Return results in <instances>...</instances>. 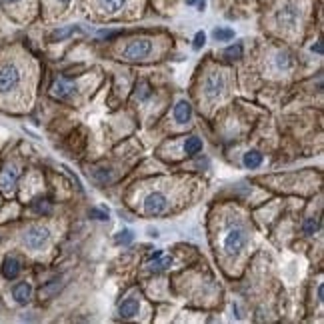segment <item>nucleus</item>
Returning a JSON list of instances; mask_svg holds the SVG:
<instances>
[{
    "instance_id": "nucleus-31",
    "label": "nucleus",
    "mask_w": 324,
    "mask_h": 324,
    "mask_svg": "<svg viewBox=\"0 0 324 324\" xmlns=\"http://www.w3.org/2000/svg\"><path fill=\"white\" fill-rule=\"evenodd\" d=\"M148 232H150V236H154V238H156V236H158V230H152V228H150V230H148Z\"/></svg>"
},
{
    "instance_id": "nucleus-15",
    "label": "nucleus",
    "mask_w": 324,
    "mask_h": 324,
    "mask_svg": "<svg viewBox=\"0 0 324 324\" xmlns=\"http://www.w3.org/2000/svg\"><path fill=\"white\" fill-rule=\"evenodd\" d=\"M202 150V140L198 138V136H190V138H186V142H184V152L188 154V156H195Z\"/></svg>"
},
{
    "instance_id": "nucleus-24",
    "label": "nucleus",
    "mask_w": 324,
    "mask_h": 324,
    "mask_svg": "<svg viewBox=\"0 0 324 324\" xmlns=\"http://www.w3.org/2000/svg\"><path fill=\"white\" fill-rule=\"evenodd\" d=\"M80 28L78 26H68V28H62V30H56V33L52 34V40H62L66 36H70V34L78 33Z\"/></svg>"
},
{
    "instance_id": "nucleus-21",
    "label": "nucleus",
    "mask_w": 324,
    "mask_h": 324,
    "mask_svg": "<svg viewBox=\"0 0 324 324\" xmlns=\"http://www.w3.org/2000/svg\"><path fill=\"white\" fill-rule=\"evenodd\" d=\"M116 244H122V246H126V244H130L132 240H134V234H132V230H122V232H118L116 234Z\"/></svg>"
},
{
    "instance_id": "nucleus-33",
    "label": "nucleus",
    "mask_w": 324,
    "mask_h": 324,
    "mask_svg": "<svg viewBox=\"0 0 324 324\" xmlns=\"http://www.w3.org/2000/svg\"><path fill=\"white\" fill-rule=\"evenodd\" d=\"M6 4H14V2H18V0H4Z\"/></svg>"
},
{
    "instance_id": "nucleus-19",
    "label": "nucleus",
    "mask_w": 324,
    "mask_h": 324,
    "mask_svg": "<svg viewBox=\"0 0 324 324\" xmlns=\"http://www.w3.org/2000/svg\"><path fill=\"white\" fill-rule=\"evenodd\" d=\"M214 38L218 42H226V40H232L234 38V30L232 28H214Z\"/></svg>"
},
{
    "instance_id": "nucleus-30",
    "label": "nucleus",
    "mask_w": 324,
    "mask_h": 324,
    "mask_svg": "<svg viewBox=\"0 0 324 324\" xmlns=\"http://www.w3.org/2000/svg\"><path fill=\"white\" fill-rule=\"evenodd\" d=\"M322 298H324V286L320 284V286H318V300H322Z\"/></svg>"
},
{
    "instance_id": "nucleus-23",
    "label": "nucleus",
    "mask_w": 324,
    "mask_h": 324,
    "mask_svg": "<svg viewBox=\"0 0 324 324\" xmlns=\"http://www.w3.org/2000/svg\"><path fill=\"white\" fill-rule=\"evenodd\" d=\"M276 66H278V68H282V70H288V68L292 66L290 56H288L286 52H278V54H276Z\"/></svg>"
},
{
    "instance_id": "nucleus-26",
    "label": "nucleus",
    "mask_w": 324,
    "mask_h": 324,
    "mask_svg": "<svg viewBox=\"0 0 324 324\" xmlns=\"http://www.w3.org/2000/svg\"><path fill=\"white\" fill-rule=\"evenodd\" d=\"M204 44H206V34H204V33H196L195 44H192V46H195L196 50H200V48H202Z\"/></svg>"
},
{
    "instance_id": "nucleus-14",
    "label": "nucleus",
    "mask_w": 324,
    "mask_h": 324,
    "mask_svg": "<svg viewBox=\"0 0 324 324\" xmlns=\"http://www.w3.org/2000/svg\"><path fill=\"white\" fill-rule=\"evenodd\" d=\"M124 4L126 0H98V6L102 12H118Z\"/></svg>"
},
{
    "instance_id": "nucleus-16",
    "label": "nucleus",
    "mask_w": 324,
    "mask_h": 324,
    "mask_svg": "<svg viewBox=\"0 0 324 324\" xmlns=\"http://www.w3.org/2000/svg\"><path fill=\"white\" fill-rule=\"evenodd\" d=\"M242 162H244L246 168H258L260 164H262V154H260L258 150H248V152L244 154Z\"/></svg>"
},
{
    "instance_id": "nucleus-18",
    "label": "nucleus",
    "mask_w": 324,
    "mask_h": 324,
    "mask_svg": "<svg viewBox=\"0 0 324 324\" xmlns=\"http://www.w3.org/2000/svg\"><path fill=\"white\" fill-rule=\"evenodd\" d=\"M302 230H304V234H308V236L316 234V232L320 230V218H318V216H310V218H306Z\"/></svg>"
},
{
    "instance_id": "nucleus-29",
    "label": "nucleus",
    "mask_w": 324,
    "mask_h": 324,
    "mask_svg": "<svg viewBox=\"0 0 324 324\" xmlns=\"http://www.w3.org/2000/svg\"><path fill=\"white\" fill-rule=\"evenodd\" d=\"M196 4H198V10H204V8H206V0H198Z\"/></svg>"
},
{
    "instance_id": "nucleus-10",
    "label": "nucleus",
    "mask_w": 324,
    "mask_h": 324,
    "mask_svg": "<svg viewBox=\"0 0 324 324\" xmlns=\"http://www.w3.org/2000/svg\"><path fill=\"white\" fill-rule=\"evenodd\" d=\"M18 274H20V262H18V258L6 256L4 262H2V276L6 280H14Z\"/></svg>"
},
{
    "instance_id": "nucleus-7",
    "label": "nucleus",
    "mask_w": 324,
    "mask_h": 324,
    "mask_svg": "<svg viewBox=\"0 0 324 324\" xmlns=\"http://www.w3.org/2000/svg\"><path fill=\"white\" fill-rule=\"evenodd\" d=\"M224 88H226V80H224V76L220 72H212V74H208L204 78V94H206V98H210V100L218 98L224 92Z\"/></svg>"
},
{
    "instance_id": "nucleus-27",
    "label": "nucleus",
    "mask_w": 324,
    "mask_h": 324,
    "mask_svg": "<svg viewBox=\"0 0 324 324\" xmlns=\"http://www.w3.org/2000/svg\"><path fill=\"white\" fill-rule=\"evenodd\" d=\"M136 88H140V92H136V94H138V98H140V100H144V98H146V96H148V94H150V86H148L146 82H140V84H138Z\"/></svg>"
},
{
    "instance_id": "nucleus-8",
    "label": "nucleus",
    "mask_w": 324,
    "mask_h": 324,
    "mask_svg": "<svg viewBox=\"0 0 324 324\" xmlns=\"http://www.w3.org/2000/svg\"><path fill=\"white\" fill-rule=\"evenodd\" d=\"M18 174H20L18 166H14V164H8V166H4V170L0 172V188H2L4 192H10V190L16 186Z\"/></svg>"
},
{
    "instance_id": "nucleus-13",
    "label": "nucleus",
    "mask_w": 324,
    "mask_h": 324,
    "mask_svg": "<svg viewBox=\"0 0 324 324\" xmlns=\"http://www.w3.org/2000/svg\"><path fill=\"white\" fill-rule=\"evenodd\" d=\"M72 92H74V86H70V84L64 82V80H58V82L52 84V96L60 98V100L68 98Z\"/></svg>"
},
{
    "instance_id": "nucleus-4",
    "label": "nucleus",
    "mask_w": 324,
    "mask_h": 324,
    "mask_svg": "<svg viewBox=\"0 0 324 324\" xmlns=\"http://www.w3.org/2000/svg\"><path fill=\"white\" fill-rule=\"evenodd\" d=\"M152 40L148 38H136L126 44V48L122 50V58L124 60H146L152 54Z\"/></svg>"
},
{
    "instance_id": "nucleus-22",
    "label": "nucleus",
    "mask_w": 324,
    "mask_h": 324,
    "mask_svg": "<svg viewBox=\"0 0 324 324\" xmlns=\"http://www.w3.org/2000/svg\"><path fill=\"white\" fill-rule=\"evenodd\" d=\"M224 56H226V58H230V60H236V58H240V56H242V44L228 46L226 50H224Z\"/></svg>"
},
{
    "instance_id": "nucleus-25",
    "label": "nucleus",
    "mask_w": 324,
    "mask_h": 324,
    "mask_svg": "<svg viewBox=\"0 0 324 324\" xmlns=\"http://www.w3.org/2000/svg\"><path fill=\"white\" fill-rule=\"evenodd\" d=\"M88 216L94 218V220H106V218H108V212L98 210V208H90V210H88Z\"/></svg>"
},
{
    "instance_id": "nucleus-9",
    "label": "nucleus",
    "mask_w": 324,
    "mask_h": 324,
    "mask_svg": "<svg viewBox=\"0 0 324 324\" xmlns=\"http://www.w3.org/2000/svg\"><path fill=\"white\" fill-rule=\"evenodd\" d=\"M30 296H33V286L28 282H18L12 286V298L18 302V304H28L30 302Z\"/></svg>"
},
{
    "instance_id": "nucleus-6",
    "label": "nucleus",
    "mask_w": 324,
    "mask_h": 324,
    "mask_svg": "<svg viewBox=\"0 0 324 324\" xmlns=\"http://www.w3.org/2000/svg\"><path fill=\"white\" fill-rule=\"evenodd\" d=\"M168 210V198L162 192H150L144 198V212L148 216H160Z\"/></svg>"
},
{
    "instance_id": "nucleus-11",
    "label": "nucleus",
    "mask_w": 324,
    "mask_h": 324,
    "mask_svg": "<svg viewBox=\"0 0 324 324\" xmlns=\"http://www.w3.org/2000/svg\"><path fill=\"white\" fill-rule=\"evenodd\" d=\"M174 118H176L178 124L190 122V118H192V106H190L186 100H180V102L174 106Z\"/></svg>"
},
{
    "instance_id": "nucleus-34",
    "label": "nucleus",
    "mask_w": 324,
    "mask_h": 324,
    "mask_svg": "<svg viewBox=\"0 0 324 324\" xmlns=\"http://www.w3.org/2000/svg\"><path fill=\"white\" fill-rule=\"evenodd\" d=\"M56 2H60V4H68L70 0H56Z\"/></svg>"
},
{
    "instance_id": "nucleus-12",
    "label": "nucleus",
    "mask_w": 324,
    "mask_h": 324,
    "mask_svg": "<svg viewBox=\"0 0 324 324\" xmlns=\"http://www.w3.org/2000/svg\"><path fill=\"white\" fill-rule=\"evenodd\" d=\"M138 308H140L138 300H136V298H128V300H124V302L120 304L118 312H120V316H122V318H132V316H136V314H138Z\"/></svg>"
},
{
    "instance_id": "nucleus-2",
    "label": "nucleus",
    "mask_w": 324,
    "mask_h": 324,
    "mask_svg": "<svg viewBox=\"0 0 324 324\" xmlns=\"http://www.w3.org/2000/svg\"><path fill=\"white\" fill-rule=\"evenodd\" d=\"M274 20H276V24H278L280 28L292 30V28H296L298 22H300V8H298L294 2L286 0V2H282V4L278 6V10H276V14H274Z\"/></svg>"
},
{
    "instance_id": "nucleus-20",
    "label": "nucleus",
    "mask_w": 324,
    "mask_h": 324,
    "mask_svg": "<svg viewBox=\"0 0 324 324\" xmlns=\"http://www.w3.org/2000/svg\"><path fill=\"white\" fill-rule=\"evenodd\" d=\"M33 208L38 214H50V212H52V204H50L48 200H36L33 204Z\"/></svg>"
},
{
    "instance_id": "nucleus-5",
    "label": "nucleus",
    "mask_w": 324,
    "mask_h": 324,
    "mask_svg": "<svg viewBox=\"0 0 324 324\" xmlns=\"http://www.w3.org/2000/svg\"><path fill=\"white\" fill-rule=\"evenodd\" d=\"M20 78H22V72H20V68L16 64L8 62V64L0 66V92L8 94L14 88H18Z\"/></svg>"
},
{
    "instance_id": "nucleus-3",
    "label": "nucleus",
    "mask_w": 324,
    "mask_h": 324,
    "mask_svg": "<svg viewBox=\"0 0 324 324\" xmlns=\"http://www.w3.org/2000/svg\"><path fill=\"white\" fill-rule=\"evenodd\" d=\"M50 240V230L40 224H33L24 230L22 234V242L28 250H42Z\"/></svg>"
},
{
    "instance_id": "nucleus-28",
    "label": "nucleus",
    "mask_w": 324,
    "mask_h": 324,
    "mask_svg": "<svg viewBox=\"0 0 324 324\" xmlns=\"http://www.w3.org/2000/svg\"><path fill=\"white\" fill-rule=\"evenodd\" d=\"M322 42H316L314 46H312V52H316V54H322Z\"/></svg>"
},
{
    "instance_id": "nucleus-32",
    "label": "nucleus",
    "mask_w": 324,
    "mask_h": 324,
    "mask_svg": "<svg viewBox=\"0 0 324 324\" xmlns=\"http://www.w3.org/2000/svg\"><path fill=\"white\" fill-rule=\"evenodd\" d=\"M196 2H198V0H186V4H188V6H192V4H196Z\"/></svg>"
},
{
    "instance_id": "nucleus-17",
    "label": "nucleus",
    "mask_w": 324,
    "mask_h": 324,
    "mask_svg": "<svg viewBox=\"0 0 324 324\" xmlns=\"http://www.w3.org/2000/svg\"><path fill=\"white\" fill-rule=\"evenodd\" d=\"M170 264H172V258H162V256H158V258H152L150 260V264H148V270L150 272H162V270H166V268H170Z\"/></svg>"
},
{
    "instance_id": "nucleus-1",
    "label": "nucleus",
    "mask_w": 324,
    "mask_h": 324,
    "mask_svg": "<svg viewBox=\"0 0 324 324\" xmlns=\"http://www.w3.org/2000/svg\"><path fill=\"white\" fill-rule=\"evenodd\" d=\"M248 244V230L242 224H232L226 230L224 238H222V248L230 256H236L244 250V246Z\"/></svg>"
}]
</instances>
